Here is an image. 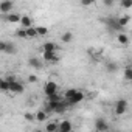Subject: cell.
<instances>
[{
	"label": "cell",
	"mask_w": 132,
	"mask_h": 132,
	"mask_svg": "<svg viewBox=\"0 0 132 132\" xmlns=\"http://www.w3.org/2000/svg\"><path fill=\"white\" fill-rule=\"evenodd\" d=\"M13 6H14L13 0H3V2L0 3V11H2L3 14H6V13H10L13 10Z\"/></svg>",
	"instance_id": "cell-6"
},
{
	"label": "cell",
	"mask_w": 132,
	"mask_h": 132,
	"mask_svg": "<svg viewBox=\"0 0 132 132\" xmlns=\"http://www.w3.org/2000/svg\"><path fill=\"white\" fill-rule=\"evenodd\" d=\"M10 84H11L10 92H13V93H16V95H19V93H23V92H25V87H23V84H22V82H19V81H13V82H10Z\"/></svg>",
	"instance_id": "cell-4"
},
{
	"label": "cell",
	"mask_w": 132,
	"mask_h": 132,
	"mask_svg": "<svg viewBox=\"0 0 132 132\" xmlns=\"http://www.w3.org/2000/svg\"><path fill=\"white\" fill-rule=\"evenodd\" d=\"M20 23H22V27H23V28H30V27L33 25V19H31L30 16H22Z\"/></svg>",
	"instance_id": "cell-15"
},
{
	"label": "cell",
	"mask_w": 132,
	"mask_h": 132,
	"mask_svg": "<svg viewBox=\"0 0 132 132\" xmlns=\"http://www.w3.org/2000/svg\"><path fill=\"white\" fill-rule=\"evenodd\" d=\"M129 20H130V16H121V17H118V22H120V25L123 28L129 23Z\"/></svg>",
	"instance_id": "cell-22"
},
{
	"label": "cell",
	"mask_w": 132,
	"mask_h": 132,
	"mask_svg": "<svg viewBox=\"0 0 132 132\" xmlns=\"http://www.w3.org/2000/svg\"><path fill=\"white\" fill-rule=\"evenodd\" d=\"M72 129H73V124H72L69 120H64V121L59 123V130H61V132H70Z\"/></svg>",
	"instance_id": "cell-10"
},
{
	"label": "cell",
	"mask_w": 132,
	"mask_h": 132,
	"mask_svg": "<svg viewBox=\"0 0 132 132\" xmlns=\"http://www.w3.org/2000/svg\"><path fill=\"white\" fill-rule=\"evenodd\" d=\"M23 118L28 120V121H34L36 120V113H28L27 112V113H23Z\"/></svg>",
	"instance_id": "cell-28"
},
{
	"label": "cell",
	"mask_w": 132,
	"mask_h": 132,
	"mask_svg": "<svg viewBox=\"0 0 132 132\" xmlns=\"http://www.w3.org/2000/svg\"><path fill=\"white\" fill-rule=\"evenodd\" d=\"M3 19H5L6 22H11V23H16V22H20V19H22V16H19V14H16V13H11V14H8V16H3Z\"/></svg>",
	"instance_id": "cell-12"
},
{
	"label": "cell",
	"mask_w": 132,
	"mask_h": 132,
	"mask_svg": "<svg viewBox=\"0 0 132 132\" xmlns=\"http://www.w3.org/2000/svg\"><path fill=\"white\" fill-rule=\"evenodd\" d=\"M47 118H48V110H47V109L36 112V120H37V121H45Z\"/></svg>",
	"instance_id": "cell-16"
},
{
	"label": "cell",
	"mask_w": 132,
	"mask_h": 132,
	"mask_svg": "<svg viewBox=\"0 0 132 132\" xmlns=\"http://www.w3.org/2000/svg\"><path fill=\"white\" fill-rule=\"evenodd\" d=\"M42 57H44V61H47V62H57V61H59V57L56 56V51H44Z\"/></svg>",
	"instance_id": "cell-8"
},
{
	"label": "cell",
	"mask_w": 132,
	"mask_h": 132,
	"mask_svg": "<svg viewBox=\"0 0 132 132\" xmlns=\"http://www.w3.org/2000/svg\"><path fill=\"white\" fill-rule=\"evenodd\" d=\"M44 92H45V95L56 93V92H57V84H56L54 81H48V82H45V86H44Z\"/></svg>",
	"instance_id": "cell-5"
},
{
	"label": "cell",
	"mask_w": 132,
	"mask_h": 132,
	"mask_svg": "<svg viewBox=\"0 0 132 132\" xmlns=\"http://www.w3.org/2000/svg\"><path fill=\"white\" fill-rule=\"evenodd\" d=\"M27 31H28V37H36V36H37V30L33 28V27L27 28Z\"/></svg>",
	"instance_id": "cell-27"
},
{
	"label": "cell",
	"mask_w": 132,
	"mask_h": 132,
	"mask_svg": "<svg viewBox=\"0 0 132 132\" xmlns=\"http://www.w3.org/2000/svg\"><path fill=\"white\" fill-rule=\"evenodd\" d=\"M124 79L126 81H132V67H126L124 69Z\"/></svg>",
	"instance_id": "cell-23"
},
{
	"label": "cell",
	"mask_w": 132,
	"mask_h": 132,
	"mask_svg": "<svg viewBox=\"0 0 132 132\" xmlns=\"http://www.w3.org/2000/svg\"><path fill=\"white\" fill-rule=\"evenodd\" d=\"M28 65H30V67H33V69H36V70L42 69V62H40V59H37V57H30V59H28Z\"/></svg>",
	"instance_id": "cell-11"
},
{
	"label": "cell",
	"mask_w": 132,
	"mask_h": 132,
	"mask_svg": "<svg viewBox=\"0 0 132 132\" xmlns=\"http://www.w3.org/2000/svg\"><path fill=\"white\" fill-rule=\"evenodd\" d=\"M37 81V76L36 75H30L28 76V82H36Z\"/></svg>",
	"instance_id": "cell-31"
},
{
	"label": "cell",
	"mask_w": 132,
	"mask_h": 132,
	"mask_svg": "<svg viewBox=\"0 0 132 132\" xmlns=\"http://www.w3.org/2000/svg\"><path fill=\"white\" fill-rule=\"evenodd\" d=\"M42 48H44V51H56L57 50V45L54 42H45L42 45Z\"/></svg>",
	"instance_id": "cell-17"
},
{
	"label": "cell",
	"mask_w": 132,
	"mask_h": 132,
	"mask_svg": "<svg viewBox=\"0 0 132 132\" xmlns=\"http://www.w3.org/2000/svg\"><path fill=\"white\" fill-rule=\"evenodd\" d=\"M61 40H62L64 44H70V42L73 40V33H72V31H65V33H62Z\"/></svg>",
	"instance_id": "cell-14"
},
{
	"label": "cell",
	"mask_w": 132,
	"mask_h": 132,
	"mask_svg": "<svg viewBox=\"0 0 132 132\" xmlns=\"http://www.w3.org/2000/svg\"><path fill=\"white\" fill-rule=\"evenodd\" d=\"M106 69H107V72H117L118 70V65L115 62H107L106 64Z\"/></svg>",
	"instance_id": "cell-24"
},
{
	"label": "cell",
	"mask_w": 132,
	"mask_h": 132,
	"mask_svg": "<svg viewBox=\"0 0 132 132\" xmlns=\"http://www.w3.org/2000/svg\"><path fill=\"white\" fill-rule=\"evenodd\" d=\"M113 3H115V0H103V5L107 6V8H112Z\"/></svg>",
	"instance_id": "cell-30"
},
{
	"label": "cell",
	"mask_w": 132,
	"mask_h": 132,
	"mask_svg": "<svg viewBox=\"0 0 132 132\" xmlns=\"http://www.w3.org/2000/svg\"><path fill=\"white\" fill-rule=\"evenodd\" d=\"M117 40H118V44L120 45H129V37H127V34H124V33H118V36H117Z\"/></svg>",
	"instance_id": "cell-13"
},
{
	"label": "cell",
	"mask_w": 132,
	"mask_h": 132,
	"mask_svg": "<svg viewBox=\"0 0 132 132\" xmlns=\"http://www.w3.org/2000/svg\"><path fill=\"white\" fill-rule=\"evenodd\" d=\"M45 130H47V132H56V130H59V124L51 121V123H48V124L45 126Z\"/></svg>",
	"instance_id": "cell-19"
},
{
	"label": "cell",
	"mask_w": 132,
	"mask_h": 132,
	"mask_svg": "<svg viewBox=\"0 0 132 132\" xmlns=\"http://www.w3.org/2000/svg\"><path fill=\"white\" fill-rule=\"evenodd\" d=\"M95 129H96V130H100V132H103V130H109V124L106 123V120L100 118V120H96V121H95Z\"/></svg>",
	"instance_id": "cell-9"
},
{
	"label": "cell",
	"mask_w": 132,
	"mask_h": 132,
	"mask_svg": "<svg viewBox=\"0 0 132 132\" xmlns=\"http://www.w3.org/2000/svg\"><path fill=\"white\" fill-rule=\"evenodd\" d=\"M95 3H96V0H81V6H84V8H89Z\"/></svg>",
	"instance_id": "cell-25"
},
{
	"label": "cell",
	"mask_w": 132,
	"mask_h": 132,
	"mask_svg": "<svg viewBox=\"0 0 132 132\" xmlns=\"http://www.w3.org/2000/svg\"><path fill=\"white\" fill-rule=\"evenodd\" d=\"M0 51H3V53H16V47L13 44H8V42H0Z\"/></svg>",
	"instance_id": "cell-7"
},
{
	"label": "cell",
	"mask_w": 132,
	"mask_h": 132,
	"mask_svg": "<svg viewBox=\"0 0 132 132\" xmlns=\"http://www.w3.org/2000/svg\"><path fill=\"white\" fill-rule=\"evenodd\" d=\"M36 30H37V36H45L48 33V28L47 27H36Z\"/></svg>",
	"instance_id": "cell-26"
},
{
	"label": "cell",
	"mask_w": 132,
	"mask_h": 132,
	"mask_svg": "<svg viewBox=\"0 0 132 132\" xmlns=\"http://www.w3.org/2000/svg\"><path fill=\"white\" fill-rule=\"evenodd\" d=\"M103 22L109 27V30L110 31H113V33H118V31H121L123 30V27L120 25V22H118V17H110V19H103Z\"/></svg>",
	"instance_id": "cell-2"
},
{
	"label": "cell",
	"mask_w": 132,
	"mask_h": 132,
	"mask_svg": "<svg viewBox=\"0 0 132 132\" xmlns=\"http://www.w3.org/2000/svg\"><path fill=\"white\" fill-rule=\"evenodd\" d=\"M126 110H127V101H126V100H118V101L115 103V107H113L115 115H117V117H121V115H124Z\"/></svg>",
	"instance_id": "cell-3"
},
{
	"label": "cell",
	"mask_w": 132,
	"mask_h": 132,
	"mask_svg": "<svg viewBox=\"0 0 132 132\" xmlns=\"http://www.w3.org/2000/svg\"><path fill=\"white\" fill-rule=\"evenodd\" d=\"M16 36L20 37V39H27V37H28V31H27V28L22 27L20 30H17V31H16Z\"/></svg>",
	"instance_id": "cell-20"
},
{
	"label": "cell",
	"mask_w": 132,
	"mask_h": 132,
	"mask_svg": "<svg viewBox=\"0 0 132 132\" xmlns=\"http://www.w3.org/2000/svg\"><path fill=\"white\" fill-rule=\"evenodd\" d=\"M123 8H132V0H121Z\"/></svg>",
	"instance_id": "cell-29"
},
{
	"label": "cell",
	"mask_w": 132,
	"mask_h": 132,
	"mask_svg": "<svg viewBox=\"0 0 132 132\" xmlns=\"http://www.w3.org/2000/svg\"><path fill=\"white\" fill-rule=\"evenodd\" d=\"M64 98L69 101L70 106H73V104H78L84 100V93L81 90H76V89H69V90H65Z\"/></svg>",
	"instance_id": "cell-1"
},
{
	"label": "cell",
	"mask_w": 132,
	"mask_h": 132,
	"mask_svg": "<svg viewBox=\"0 0 132 132\" xmlns=\"http://www.w3.org/2000/svg\"><path fill=\"white\" fill-rule=\"evenodd\" d=\"M0 89H2V92H10L11 89V84L8 79H0Z\"/></svg>",
	"instance_id": "cell-18"
},
{
	"label": "cell",
	"mask_w": 132,
	"mask_h": 132,
	"mask_svg": "<svg viewBox=\"0 0 132 132\" xmlns=\"http://www.w3.org/2000/svg\"><path fill=\"white\" fill-rule=\"evenodd\" d=\"M47 100H48V101H61V100H64V95L61 96V95H57V92H56V93L47 95Z\"/></svg>",
	"instance_id": "cell-21"
}]
</instances>
